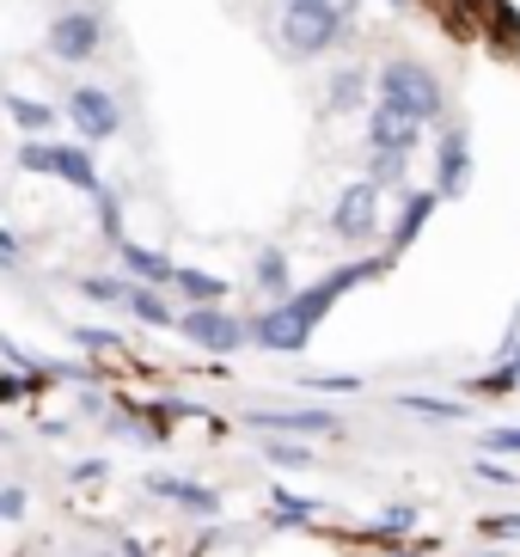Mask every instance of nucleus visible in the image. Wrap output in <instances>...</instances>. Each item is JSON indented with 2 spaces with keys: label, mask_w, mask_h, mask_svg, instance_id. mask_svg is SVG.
Listing matches in <instances>:
<instances>
[{
  "label": "nucleus",
  "mask_w": 520,
  "mask_h": 557,
  "mask_svg": "<svg viewBox=\"0 0 520 557\" xmlns=\"http://www.w3.org/2000/svg\"><path fill=\"white\" fill-rule=\"evenodd\" d=\"M386 263H343V270H331L325 282H312V288H300V295H282L270 300V307L251 319V344L270 349V356H300V349L312 344V331H319V319H325L331 307H337V295H349L356 282H374Z\"/></svg>",
  "instance_id": "nucleus-1"
},
{
  "label": "nucleus",
  "mask_w": 520,
  "mask_h": 557,
  "mask_svg": "<svg viewBox=\"0 0 520 557\" xmlns=\"http://www.w3.org/2000/svg\"><path fill=\"white\" fill-rule=\"evenodd\" d=\"M380 99H392L398 111L417 116V123H441V116H447V92H441V81L429 74L423 62H410V55H392V62L380 67Z\"/></svg>",
  "instance_id": "nucleus-2"
},
{
  "label": "nucleus",
  "mask_w": 520,
  "mask_h": 557,
  "mask_svg": "<svg viewBox=\"0 0 520 557\" xmlns=\"http://www.w3.org/2000/svg\"><path fill=\"white\" fill-rule=\"evenodd\" d=\"M343 37V7L337 0H288L282 13V44L294 55H325Z\"/></svg>",
  "instance_id": "nucleus-3"
},
{
  "label": "nucleus",
  "mask_w": 520,
  "mask_h": 557,
  "mask_svg": "<svg viewBox=\"0 0 520 557\" xmlns=\"http://www.w3.org/2000/svg\"><path fill=\"white\" fill-rule=\"evenodd\" d=\"M18 165H25V172H49V178L74 184V190H86V197H104V184H98V172H92V153H81V148L25 141V148H18Z\"/></svg>",
  "instance_id": "nucleus-4"
},
{
  "label": "nucleus",
  "mask_w": 520,
  "mask_h": 557,
  "mask_svg": "<svg viewBox=\"0 0 520 557\" xmlns=\"http://www.w3.org/2000/svg\"><path fill=\"white\" fill-rule=\"evenodd\" d=\"M178 331L190 337L196 349H209V356H233V349L251 337V325H245V319H233L227 307H190L178 319Z\"/></svg>",
  "instance_id": "nucleus-5"
},
{
  "label": "nucleus",
  "mask_w": 520,
  "mask_h": 557,
  "mask_svg": "<svg viewBox=\"0 0 520 557\" xmlns=\"http://www.w3.org/2000/svg\"><path fill=\"white\" fill-rule=\"evenodd\" d=\"M331 233L349 239V246H361V239H374L380 233V184L374 178L349 184V190L337 197V209H331Z\"/></svg>",
  "instance_id": "nucleus-6"
},
{
  "label": "nucleus",
  "mask_w": 520,
  "mask_h": 557,
  "mask_svg": "<svg viewBox=\"0 0 520 557\" xmlns=\"http://www.w3.org/2000/svg\"><path fill=\"white\" fill-rule=\"evenodd\" d=\"M423 129H429V123H417V116L398 111L392 99L368 104V148H380V153H417Z\"/></svg>",
  "instance_id": "nucleus-7"
},
{
  "label": "nucleus",
  "mask_w": 520,
  "mask_h": 557,
  "mask_svg": "<svg viewBox=\"0 0 520 557\" xmlns=\"http://www.w3.org/2000/svg\"><path fill=\"white\" fill-rule=\"evenodd\" d=\"M67 123H74L86 141H111V135L123 129V104H116L111 92H98V86H81V92L67 99Z\"/></svg>",
  "instance_id": "nucleus-8"
},
{
  "label": "nucleus",
  "mask_w": 520,
  "mask_h": 557,
  "mask_svg": "<svg viewBox=\"0 0 520 557\" xmlns=\"http://www.w3.org/2000/svg\"><path fill=\"white\" fill-rule=\"evenodd\" d=\"M98 37H104L98 13H62L49 25V55H55V62H86V55L98 50Z\"/></svg>",
  "instance_id": "nucleus-9"
},
{
  "label": "nucleus",
  "mask_w": 520,
  "mask_h": 557,
  "mask_svg": "<svg viewBox=\"0 0 520 557\" xmlns=\"http://www.w3.org/2000/svg\"><path fill=\"white\" fill-rule=\"evenodd\" d=\"M466 178H472V135L447 129V135H441V148H435V190H441V197H459Z\"/></svg>",
  "instance_id": "nucleus-10"
},
{
  "label": "nucleus",
  "mask_w": 520,
  "mask_h": 557,
  "mask_svg": "<svg viewBox=\"0 0 520 557\" xmlns=\"http://www.w3.org/2000/svg\"><path fill=\"white\" fill-rule=\"evenodd\" d=\"M116 258H123V276H129V282H153V288H172V276H178V263L160 258L153 246H135V239H123V246H116Z\"/></svg>",
  "instance_id": "nucleus-11"
},
{
  "label": "nucleus",
  "mask_w": 520,
  "mask_h": 557,
  "mask_svg": "<svg viewBox=\"0 0 520 557\" xmlns=\"http://www.w3.org/2000/svg\"><path fill=\"white\" fill-rule=\"evenodd\" d=\"M251 429H282V435H331V410H251Z\"/></svg>",
  "instance_id": "nucleus-12"
},
{
  "label": "nucleus",
  "mask_w": 520,
  "mask_h": 557,
  "mask_svg": "<svg viewBox=\"0 0 520 557\" xmlns=\"http://www.w3.org/2000/svg\"><path fill=\"white\" fill-rule=\"evenodd\" d=\"M153 496L190 508V515H221V496H214L209 484H190V478H153Z\"/></svg>",
  "instance_id": "nucleus-13"
},
{
  "label": "nucleus",
  "mask_w": 520,
  "mask_h": 557,
  "mask_svg": "<svg viewBox=\"0 0 520 557\" xmlns=\"http://www.w3.org/2000/svg\"><path fill=\"white\" fill-rule=\"evenodd\" d=\"M435 202H441V190H410V197H405V214H398V227H392V251H405L410 239H417V233L429 227Z\"/></svg>",
  "instance_id": "nucleus-14"
},
{
  "label": "nucleus",
  "mask_w": 520,
  "mask_h": 557,
  "mask_svg": "<svg viewBox=\"0 0 520 557\" xmlns=\"http://www.w3.org/2000/svg\"><path fill=\"white\" fill-rule=\"evenodd\" d=\"M129 312L141 319V325H153V331H172V325H178V312L160 300V288H153V282H129Z\"/></svg>",
  "instance_id": "nucleus-15"
},
{
  "label": "nucleus",
  "mask_w": 520,
  "mask_h": 557,
  "mask_svg": "<svg viewBox=\"0 0 520 557\" xmlns=\"http://www.w3.org/2000/svg\"><path fill=\"white\" fill-rule=\"evenodd\" d=\"M172 288H178L184 300H196V307H221V300H227V282L209 276V270H178Z\"/></svg>",
  "instance_id": "nucleus-16"
},
{
  "label": "nucleus",
  "mask_w": 520,
  "mask_h": 557,
  "mask_svg": "<svg viewBox=\"0 0 520 557\" xmlns=\"http://www.w3.org/2000/svg\"><path fill=\"white\" fill-rule=\"evenodd\" d=\"M325 104H331V111H361V104H368V74H361V67H343V74H331Z\"/></svg>",
  "instance_id": "nucleus-17"
},
{
  "label": "nucleus",
  "mask_w": 520,
  "mask_h": 557,
  "mask_svg": "<svg viewBox=\"0 0 520 557\" xmlns=\"http://www.w3.org/2000/svg\"><path fill=\"white\" fill-rule=\"evenodd\" d=\"M7 116H13L25 135H37V129H49V123H55V111H49V104H37V99H7Z\"/></svg>",
  "instance_id": "nucleus-18"
},
{
  "label": "nucleus",
  "mask_w": 520,
  "mask_h": 557,
  "mask_svg": "<svg viewBox=\"0 0 520 557\" xmlns=\"http://www.w3.org/2000/svg\"><path fill=\"white\" fill-rule=\"evenodd\" d=\"M258 288H270V295H288V258L282 251H258Z\"/></svg>",
  "instance_id": "nucleus-19"
},
{
  "label": "nucleus",
  "mask_w": 520,
  "mask_h": 557,
  "mask_svg": "<svg viewBox=\"0 0 520 557\" xmlns=\"http://www.w3.org/2000/svg\"><path fill=\"white\" fill-rule=\"evenodd\" d=\"M398 405L417 410V417H447V423L466 417V405H454V398H423V393H398Z\"/></svg>",
  "instance_id": "nucleus-20"
},
{
  "label": "nucleus",
  "mask_w": 520,
  "mask_h": 557,
  "mask_svg": "<svg viewBox=\"0 0 520 557\" xmlns=\"http://www.w3.org/2000/svg\"><path fill=\"white\" fill-rule=\"evenodd\" d=\"M319 515V503H307V496H288V491H276V503H270V521H312Z\"/></svg>",
  "instance_id": "nucleus-21"
},
{
  "label": "nucleus",
  "mask_w": 520,
  "mask_h": 557,
  "mask_svg": "<svg viewBox=\"0 0 520 557\" xmlns=\"http://www.w3.org/2000/svg\"><path fill=\"white\" fill-rule=\"evenodd\" d=\"M81 295L104 300V307H129V282H111V276H86V282H81Z\"/></svg>",
  "instance_id": "nucleus-22"
},
{
  "label": "nucleus",
  "mask_w": 520,
  "mask_h": 557,
  "mask_svg": "<svg viewBox=\"0 0 520 557\" xmlns=\"http://www.w3.org/2000/svg\"><path fill=\"white\" fill-rule=\"evenodd\" d=\"M405 165H410V153H380V148H374V160H368V178H374V184H398V178H405Z\"/></svg>",
  "instance_id": "nucleus-23"
},
{
  "label": "nucleus",
  "mask_w": 520,
  "mask_h": 557,
  "mask_svg": "<svg viewBox=\"0 0 520 557\" xmlns=\"http://www.w3.org/2000/svg\"><path fill=\"white\" fill-rule=\"evenodd\" d=\"M263 459H270V466H312V447H300V442H263Z\"/></svg>",
  "instance_id": "nucleus-24"
},
{
  "label": "nucleus",
  "mask_w": 520,
  "mask_h": 557,
  "mask_svg": "<svg viewBox=\"0 0 520 557\" xmlns=\"http://www.w3.org/2000/svg\"><path fill=\"white\" fill-rule=\"evenodd\" d=\"M410 521H417V508H410V503H392V508H380V527H398V533H405Z\"/></svg>",
  "instance_id": "nucleus-25"
},
{
  "label": "nucleus",
  "mask_w": 520,
  "mask_h": 557,
  "mask_svg": "<svg viewBox=\"0 0 520 557\" xmlns=\"http://www.w3.org/2000/svg\"><path fill=\"white\" fill-rule=\"evenodd\" d=\"M484 533H490V540H515V533H520V515H490Z\"/></svg>",
  "instance_id": "nucleus-26"
},
{
  "label": "nucleus",
  "mask_w": 520,
  "mask_h": 557,
  "mask_svg": "<svg viewBox=\"0 0 520 557\" xmlns=\"http://www.w3.org/2000/svg\"><path fill=\"white\" fill-rule=\"evenodd\" d=\"M484 447H496V454H520V429H490Z\"/></svg>",
  "instance_id": "nucleus-27"
},
{
  "label": "nucleus",
  "mask_w": 520,
  "mask_h": 557,
  "mask_svg": "<svg viewBox=\"0 0 520 557\" xmlns=\"http://www.w3.org/2000/svg\"><path fill=\"white\" fill-rule=\"evenodd\" d=\"M74 344H86V349H123V344L111 337V331H92V325H86V331H74Z\"/></svg>",
  "instance_id": "nucleus-28"
},
{
  "label": "nucleus",
  "mask_w": 520,
  "mask_h": 557,
  "mask_svg": "<svg viewBox=\"0 0 520 557\" xmlns=\"http://www.w3.org/2000/svg\"><path fill=\"white\" fill-rule=\"evenodd\" d=\"M25 515V491H0V521H18Z\"/></svg>",
  "instance_id": "nucleus-29"
},
{
  "label": "nucleus",
  "mask_w": 520,
  "mask_h": 557,
  "mask_svg": "<svg viewBox=\"0 0 520 557\" xmlns=\"http://www.w3.org/2000/svg\"><path fill=\"white\" fill-rule=\"evenodd\" d=\"M386 7H410V0H386Z\"/></svg>",
  "instance_id": "nucleus-30"
},
{
  "label": "nucleus",
  "mask_w": 520,
  "mask_h": 557,
  "mask_svg": "<svg viewBox=\"0 0 520 557\" xmlns=\"http://www.w3.org/2000/svg\"><path fill=\"white\" fill-rule=\"evenodd\" d=\"M515 374H520V361H515Z\"/></svg>",
  "instance_id": "nucleus-31"
},
{
  "label": "nucleus",
  "mask_w": 520,
  "mask_h": 557,
  "mask_svg": "<svg viewBox=\"0 0 520 557\" xmlns=\"http://www.w3.org/2000/svg\"><path fill=\"white\" fill-rule=\"evenodd\" d=\"M405 557H417V552H405Z\"/></svg>",
  "instance_id": "nucleus-32"
}]
</instances>
